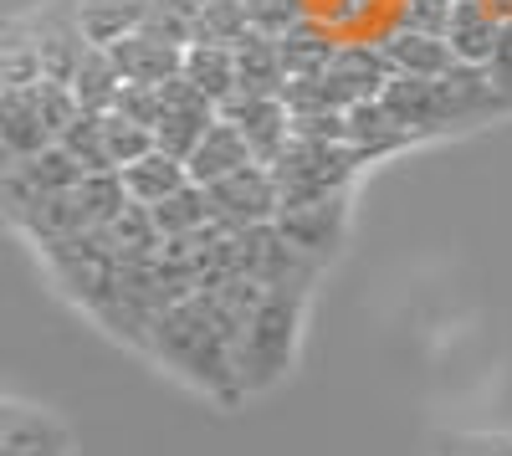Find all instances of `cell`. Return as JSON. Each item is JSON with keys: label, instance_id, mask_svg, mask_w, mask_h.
Masks as SVG:
<instances>
[{"label": "cell", "instance_id": "obj_1", "mask_svg": "<svg viewBox=\"0 0 512 456\" xmlns=\"http://www.w3.org/2000/svg\"><path fill=\"white\" fill-rule=\"evenodd\" d=\"M144 354L164 369V375L185 380L195 395L216 405H241V375H236V339L231 328L205 308L200 293L180 298L175 308H164L149 328Z\"/></svg>", "mask_w": 512, "mask_h": 456}, {"label": "cell", "instance_id": "obj_2", "mask_svg": "<svg viewBox=\"0 0 512 456\" xmlns=\"http://www.w3.org/2000/svg\"><path fill=\"white\" fill-rule=\"evenodd\" d=\"M308 298L313 293H292V287H272L246 318L241 339H236V375L241 395H272L297 364L303 349V328H308Z\"/></svg>", "mask_w": 512, "mask_h": 456}, {"label": "cell", "instance_id": "obj_3", "mask_svg": "<svg viewBox=\"0 0 512 456\" xmlns=\"http://www.w3.org/2000/svg\"><path fill=\"white\" fill-rule=\"evenodd\" d=\"M359 170H369V164L359 159V149L349 139H292L282 149V159L272 164V175L282 185V205L349 195Z\"/></svg>", "mask_w": 512, "mask_h": 456}, {"label": "cell", "instance_id": "obj_4", "mask_svg": "<svg viewBox=\"0 0 512 456\" xmlns=\"http://www.w3.org/2000/svg\"><path fill=\"white\" fill-rule=\"evenodd\" d=\"M205 195H210V221L221 231H251L282 216V185L272 164H246L221 185H205Z\"/></svg>", "mask_w": 512, "mask_h": 456}, {"label": "cell", "instance_id": "obj_5", "mask_svg": "<svg viewBox=\"0 0 512 456\" xmlns=\"http://www.w3.org/2000/svg\"><path fill=\"white\" fill-rule=\"evenodd\" d=\"M277 226L287 231L292 246H303L313 262H333L344 252V241L354 231V190L349 195H323V200H303V205H282Z\"/></svg>", "mask_w": 512, "mask_h": 456}, {"label": "cell", "instance_id": "obj_6", "mask_svg": "<svg viewBox=\"0 0 512 456\" xmlns=\"http://www.w3.org/2000/svg\"><path fill=\"white\" fill-rule=\"evenodd\" d=\"M221 118V108L210 103L205 93H195L185 77L175 82H164V113H159V149L164 154H175V159H190L195 144L210 134V123Z\"/></svg>", "mask_w": 512, "mask_h": 456}, {"label": "cell", "instance_id": "obj_7", "mask_svg": "<svg viewBox=\"0 0 512 456\" xmlns=\"http://www.w3.org/2000/svg\"><path fill=\"white\" fill-rule=\"evenodd\" d=\"M384 57H390L395 77H446L456 67V52L446 31H431V26H410V21H390L379 36Z\"/></svg>", "mask_w": 512, "mask_h": 456}, {"label": "cell", "instance_id": "obj_8", "mask_svg": "<svg viewBox=\"0 0 512 456\" xmlns=\"http://www.w3.org/2000/svg\"><path fill=\"white\" fill-rule=\"evenodd\" d=\"M221 113L241 129V139L251 144V154L262 159V164H277V159H282V149L292 144V108H287V98L236 93Z\"/></svg>", "mask_w": 512, "mask_h": 456}, {"label": "cell", "instance_id": "obj_9", "mask_svg": "<svg viewBox=\"0 0 512 456\" xmlns=\"http://www.w3.org/2000/svg\"><path fill=\"white\" fill-rule=\"evenodd\" d=\"M113 62L123 72V82H149V88H164V82H175L185 72V47H175L169 36L159 31H134V36H123L113 41Z\"/></svg>", "mask_w": 512, "mask_h": 456}, {"label": "cell", "instance_id": "obj_10", "mask_svg": "<svg viewBox=\"0 0 512 456\" xmlns=\"http://www.w3.org/2000/svg\"><path fill=\"white\" fill-rule=\"evenodd\" d=\"M195 93H205L216 108H226L241 93V72H236V41L200 36L185 47V72H180Z\"/></svg>", "mask_w": 512, "mask_h": 456}, {"label": "cell", "instance_id": "obj_11", "mask_svg": "<svg viewBox=\"0 0 512 456\" xmlns=\"http://www.w3.org/2000/svg\"><path fill=\"white\" fill-rule=\"evenodd\" d=\"M349 144L359 149L364 164H379V159H395V154L415 149L420 139L395 118V108L384 98H369V103L349 108Z\"/></svg>", "mask_w": 512, "mask_h": 456}, {"label": "cell", "instance_id": "obj_12", "mask_svg": "<svg viewBox=\"0 0 512 456\" xmlns=\"http://www.w3.org/2000/svg\"><path fill=\"white\" fill-rule=\"evenodd\" d=\"M441 31H446V41H451L456 62L487 67L492 52H497V41H502V16L487 6V0H456Z\"/></svg>", "mask_w": 512, "mask_h": 456}, {"label": "cell", "instance_id": "obj_13", "mask_svg": "<svg viewBox=\"0 0 512 456\" xmlns=\"http://www.w3.org/2000/svg\"><path fill=\"white\" fill-rule=\"evenodd\" d=\"M52 144L57 139L47 129V118H41L36 88H0V149H6V159H26Z\"/></svg>", "mask_w": 512, "mask_h": 456}, {"label": "cell", "instance_id": "obj_14", "mask_svg": "<svg viewBox=\"0 0 512 456\" xmlns=\"http://www.w3.org/2000/svg\"><path fill=\"white\" fill-rule=\"evenodd\" d=\"M185 164H190V180H195V185H221L226 175L246 170V164H262V159L251 154V144L241 139V129L221 113L216 123H210V134L195 144V154H190Z\"/></svg>", "mask_w": 512, "mask_h": 456}, {"label": "cell", "instance_id": "obj_15", "mask_svg": "<svg viewBox=\"0 0 512 456\" xmlns=\"http://www.w3.org/2000/svg\"><path fill=\"white\" fill-rule=\"evenodd\" d=\"M236 72H241V93L282 98V93H287L282 41H277L272 31H246V36L236 41Z\"/></svg>", "mask_w": 512, "mask_h": 456}, {"label": "cell", "instance_id": "obj_16", "mask_svg": "<svg viewBox=\"0 0 512 456\" xmlns=\"http://www.w3.org/2000/svg\"><path fill=\"white\" fill-rule=\"evenodd\" d=\"M123 190H128V200L134 205H164L175 190H185L190 185V164L185 159H175V154H164V149H149L144 159H134V164H123Z\"/></svg>", "mask_w": 512, "mask_h": 456}, {"label": "cell", "instance_id": "obj_17", "mask_svg": "<svg viewBox=\"0 0 512 456\" xmlns=\"http://www.w3.org/2000/svg\"><path fill=\"white\" fill-rule=\"evenodd\" d=\"M282 41V62H287V82L292 77H313V72H328V62L338 57V47H344V36H338L323 16H308L297 21L292 31L277 36Z\"/></svg>", "mask_w": 512, "mask_h": 456}, {"label": "cell", "instance_id": "obj_18", "mask_svg": "<svg viewBox=\"0 0 512 456\" xmlns=\"http://www.w3.org/2000/svg\"><path fill=\"white\" fill-rule=\"evenodd\" d=\"M6 456H67V431L47 416V410H26V405H6V431H0Z\"/></svg>", "mask_w": 512, "mask_h": 456}, {"label": "cell", "instance_id": "obj_19", "mask_svg": "<svg viewBox=\"0 0 512 456\" xmlns=\"http://www.w3.org/2000/svg\"><path fill=\"white\" fill-rule=\"evenodd\" d=\"M72 11H77V21H82L93 47H113V41L144 31L149 0H72Z\"/></svg>", "mask_w": 512, "mask_h": 456}, {"label": "cell", "instance_id": "obj_20", "mask_svg": "<svg viewBox=\"0 0 512 456\" xmlns=\"http://www.w3.org/2000/svg\"><path fill=\"white\" fill-rule=\"evenodd\" d=\"M72 93H77V103L88 108V113H113V108H118V98H123V72H118V62H113L108 47H93L88 57H82V67H77V77H72Z\"/></svg>", "mask_w": 512, "mask_h": 456}, {"label": "cell", "instance_id": "obj_21", "mask_svg": "<svg viewBox=\"0 0 512 456\" xmlns=\"http://www.w3.org/2000/svg\"><path fill=\"white\" fill-rule=\"evenodd\" d=\"M103 139H108L113 170H123V164H134L149 149H159V134L149 129V123H134V118H123V113H103Z\"/></svg>", "mask_w": 512, "mask_h": 456}, {"label": "cell", "instance_id": "obj_22", "mask_svg": "<svg viewBox=\"0 0 512 456\" xmlns=\"http://www.w3.org/2000/svg\"><path fill=\"white\" fill-rule=\"evenodd\" d=\"M77 164H82V170H88V175H98V170H113V159H108V139H103V113H82L77 123H72V129L57 139Z\"/></svg>", "mask_w": 512, "mask_h": 456}, {"label": "cell", "instance_id": "obj_23", "mask_svg": "<svg viewBox=\"0 0 512 456\" xmlns=\"http://www.w3.org/2000/svg\"><path fill=\"white\" fill-rule=\"evenodd\" d=\"M431 456H512V431H441Z\"/></svg>", "mask_w": 512, "mask_h": 456}, {"label": "cell", "instance_id": "obj_24", "mask_svg": "<svg viewBox=\"0 0 512 456\" xmlns=\"http://www.w3.org/2000/svg\"><path fill=\"white\" fill-rule=\"evenodd\" d=\"M123 118H134V123H149V129H159V113H164V88H149V82H123V98L118 108Z\"/></svg>", "mask_w": 512, "mask_h": 456}, {"label": "cell", "instance_id": "obj_25", "mask_svg": "<svg viewBox=\"0 0 512 456\" xmlns=\"http://www.w3.org/2000/svg\"><path fill=\"white\" fill-rule=\"evenodd\" d=\"M487 72H492L497 93H502V98H507V108H512V21H502V41H497V52H492Z\"/></svg>", "mask_w": 512, "mask_h": 456}]
</instances>
